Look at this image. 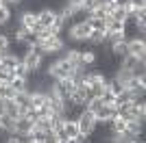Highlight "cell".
I'll return each instance as SVG.
<instances>
[{"label": "cell", "instance_id": "7", "mask_svg": "<svg viewBox=\"0 0 146 143\" xmlns=\"http://www.w3.org/2000/svg\"><path fill=\"white\" fill-rule=\"evenodd\" d=\"M35 128V121L33 119H29V117H18L15 119V134H20V137H29L31 134V130Z\"/></svg>", "mask_w": 146, "mask_h": 143}, {"label": "cell", "instance_id": "23", "mask_svg": "<svg viewBox=\"0 0 146 143\" xmlns=\"http://www.w3.org/2000/svg\"><path fill=\"white\" fill-rule=\"evenodd\" d=\"M0 7H2V2H0Z\"/></svg>", "mask_w": 146, "mask_h": 143}, {"label": "cell", "instance_id": "11", "mask_svg": "<svg viewBox=\"0 0 146 143\" xmlns=\"http://www.w3.org/2000/svg\"><path fill=\"white\" fill-rule=\"evenodd\" d=\"M18 63H20V59H18V56H13V54H5V56H0V70H5V72H11Z\"/></svg>", "mask_w": 146, "mask_h": 143}, {"label": "cell", "instance_id": "14", "mask_svg": "<svg viewBox=\"0 0 146 143\" xmlns=\"http://www.w3.org/2000/svg\"><path fill=\"white\" fill-rule=\"evenodd\" d=\"M35 128H39V130H44V132H50V130H52V121H50V117H37L35 119Z\"/></svg>", "mask_w": 146, "mask_h": 143}, {"label": "cell", "instance_id": "4", "mask_svg": "<svg viewBox=\"0 0 146 143\" xmlns=\"http://www.w3.org/2000/svg\"><path fill=\"white\" fill-rule=\"evenodd\" d=\"M22 63H24V65L29 67V72H35V70H39V67H42V52H39L37 48H31L29 52L24 54Z\"/></svg>", "mask_w": 146, "mask_h": 143}, {"label": "cell", "instance_id": "22", "mask_svg": "<svg viewBox=\"0 0 146 143\" xmlns=\"http://www.w3.org/2000/svg\"><path fill=\"white\" fill-rule=\"evenodd\" d=\"M5 87L7 85H0V100H5Z\"/></svg>", "mask_w": 146, "mask_h": 143}, {"label": "cell", "instance_id": "1", "mask_svg": "<svg viewBox=\"0 0 146 143\" xmlns=\"http://www.w3.org/2000/svg\"><path fill=\"white\" fill-rule=\"evenodd\" d=\"M74 72H76V65H74V63H70L66 56H59V59H57L55 63L46 70V74H48V76H52L55 80H63V78H72Z\"/></svg>", "mask_w": 146, "mask_h": 143}, {"label": "cell", "instance_id": "6", "mask_svg": "<svg viewBox=\"0 0 146 143\" xmlns=\"http://www.w3.org/2000/svg\"><path fill=\"white\" fill-rule=\"evenodd\" d=\"M127 48H129V54H133L137 59H146V39H131L127 41Z\"/></svg>", "mask_w": 146, "mask_h": 143}, {"label": "cell", "instance_id": "24", "mask_svg": "<svg viewBox=\"0 0 146 143\" xmlns=\"http://www.w3.org/2000/svg\"><path fill=\"white\" fill-rule=\"evenodd\" d=\"M29 143H33V141H29Z\"/></svg>", "mask_w": 146, "mask_h": 143}, {"label": "cell", "instance_id": "18", "mask_svg": "<svg viewBox=\"0 0 146 143\" xmlns=\"http://www.w3.org/2000/svg\"><path fill=\"white\" fill-rule=\"evenodd\" d=\"M13 18V13H11V9H9V7L7 5H2L0 7V26H5L7 22H9V20Z\"/></svg>", "mask_w": 146, "mask_h": 143}, {"label": "cell", "instance_id": "8", "mask_svg": "<svg viewBox=\"0 0 146 143\" xmlns=\"http://www.w3.org/2000/svg\"><path fill=\"white\" fill-rule=\"evenodd\" d=\"M118 111L116 106H107V104H103V106H98L96 111H94V117H96V121H109L111 117H116Z\"/></svg>", "mask_w": 146, "mask_h": 143}, {"label": "cell", "instance_id": "3", "mask_svg": "<svg viewBox=\"0 0 146 143\" xmlns=\"http://www.w3.org/2000/svg\"><path fill=\"white\" fill-rule=\"evenodd\" d=\"M76 126H79V132H81V134H85V137L94 130L96 117H94V113H92L90 108H83V111H81V115L76 117Z\"/></svg>", "mask_w": 146, "mask_h": 143}, {"label": "cell", "instance_id": "5", "mask_svg": "<svg viewBox=\"0 0 146 143\" xmlns=\"http://www.w3.org/2000/svg\"><path fill=\"white\" fill-rule=\"evenodd\" d=\"M57 13L52 11V9H48V7H42L39 11H37V24L42 26V28H50L52 26V22H55Z\"/></svg>", "mask_w": 146, "mask_h": 143}, {"label": "cell", "instance_id": "20", "mask_svg": "<svg viewBox=\"0 0 146 143\" xmlns=\"http://www.w3.org/2000/svg\"><path fill=\"white\" fill-rule=\"evenodd\" d=\"M100 100H103V104H107V106H113V102H116V95L111 93L109 89H105L103 95H100Z\"/></svg>", "mask_w": 146, "mask_h": 143}, {"label": "cell", "instance_id": "15", "mask_svg": "<svg viewBox=\"0 0 146 143\" xmlns=\"http://www.w3.org/2000/svg\"><path fill=\"white\" fill-rule=\"evenodd\" d=\"M87 24H90V28H92V30H100V33H105V30H107V22H105V20L90 18V20H87Z\"/></svg>", "mask_w": 146, "mask_h": 143}, {"label": "cell", "instance_id": "12", "mask_svg": "<svg viewBox=\"0 0 146 143\" xmlns=\"http://www.w3.org/2000/svg\"><path fill=\"white\" fill-rule=\"evenodd\" d=\"M9 87H11V89H15V93H22V91L29 89V83H26V78L13 76V78H11V83H9Z\"/></svg>", "mask_w": 146, "mask_h": 143}, {"label": "cell", "instance_id": "17", "mask_svg": "<svg viewBox=\"0 0 146 143\" xmlns=\"http://www.w3.org/2000/svg\"><path fill=\"white\" fill-rule=\"evenodd\" d=\"M29 139H31L33 143H44V139H46V132L39 130V128H33V130H31V134H29Z\"/></svg>", "mask_w": 146, "mask_h": 143}, {"label": "cell", "instance_id": "21", "mask_svg": "<svg viewBox=\"0 0 146 143\" xmlns=\"http://www.w3.org/2000/svg\"><path fill=\"white\" fill-rule=\"evenodd\" d=\"M5 98H7V100H13V98H15V89H11V87L7 85V87H5Z\"/></svg>", "mask_w": 146, "mask_h": 143}, {"label": "cell", "instance_id": "19", "mask_svg": "<svg viewBox=\"0 0 146 143\" xmlns=\"http://www.w3.org/2000/svg\"><path fill=\"white\" fill-rule=\"evenodd\" d=\"M9 48H11V39L7 35H0V56L9 54Z\"/></svg>", "mask_w": 146, "mask_h": 143}, {"label": "cell", "instance_id": "9", "mask_svg": "<svg viewBox=\"0 0 146 143\" xmlns=\"http://www.w3.org/2000/svg\"><path fill=\"white\" fill-rule=\"evenodd\" d=\"M63 134H66V139H76L81 134L79 126H76V119H66L63 121Z\"/></svg>", "mask_w": 146, "mask_h": 143}, {"label": "cell", "instance_id": "2", "mask_svg": "<svg viewBox=\"0 0 146 143\" xmlns=\"http://www.w3.org/2000/svg\"><path fill=\"white\" fill-rule=\"evenodd\" d=\"M37 50L42 54H59L66 50V39L61 35H50L46 37V39H39V43H37Z\"/></svg>", "mask_w": 146, "mask_h": 143}, {"label": "cell", "instance_id": "16", "mask_svg": "<svg viewBox=\"0 0 146 143\" xmlns=\"http://www.w3.org/2000/svg\"><path fill=\"white\" fill-rule=\"evenodd\" d=\"M11 76H18V78H26V76H29V67H26L24 63L20 61L18 65H15V67L11 70Z\"/></svg>", "mask_w": 146, "mask_h": 143}, {"label": "cell", "instance_id": "13", "mask_svg": "<svg viewBox=\"0 0 146 143\" xmlns=\"http://www.w3.org/2000/svg\"><path fill=\"white\" fill-rule=\"evenodd\" d=\"M0 126H2V130H5V132L11 134V132L15 130V119H11L9 115H5V113H0Z\"/></svg>", "mask_w": 146, "mask_h": 143}, {"label": "cell", "instance_id": "10", "mask_svg": "<svg viewBox=\"0 0 146 143\" xmlns=\"http://www.w3.org/2000/svg\"><path fill=\"white\" fill-rule=\"evenodd\" d=\"M46 102H48V95L44 93V91H31V104L29 106L39 108V106H44Z\"/></svg>", "mask_w": 146, "mask_h": 143}]
</instances>
